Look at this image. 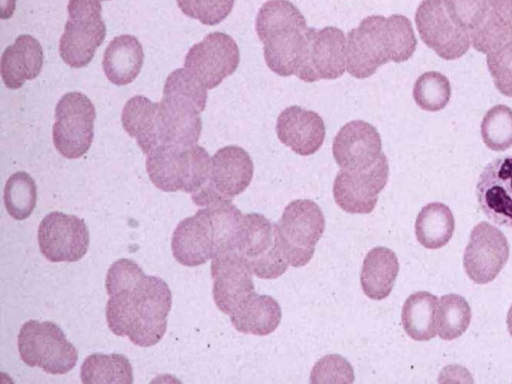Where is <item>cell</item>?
I'll return each mask as SVG.
<instances>
[{"instance_id":"52a82bcc","label":"cell","mask_w":512,"mask_h":384,"mask_svg":"<svg viewBox=\"0 0 512 384\" xmlns=\"http://www.w3.org/2000/svg\"><path fill=\"white\" fill-rule=\"evenodd\" d=\"M68 19L59 41L62 60L72 68L88 65L106 37L100 0H69Z\"/></svg>"},{"instance_id":"9c48e42d","label":"cell","mask_w":512,"mask_h":384,"mask_svg":"<svg viewBox=\"0 0 512 384\" xmlns=\"http://www.w3.org/2000/svg\"><path fill=\"white\" fill-rule=\"evenodd\" d=\"M276 225L289 265L308 264L325 229L324 214L318 204L309 199L293 200L284 208Z\"/></svg>"},{"instance_id":"8992f818","label":"cell","mask_w":512,"mask_h":384,"mask_svg":"<svg viewBox=\"0 0 512 384\" xmlns=\"http://www.w3.org/2000/svg\"><path fill=\"white\" fill-rule=\"evenodd\" d=\"M18 351L22 361L30 367H39L53 375L72 370L78 352L62 329L51 321L28 320L20 328Z\"/></svg>"},{"instance_id":"6da1fadb","label":"cell","mask_w":512,"mask_h":384,"mask_svg":"<svg viewBox=\"0 0 512 384\" xmlns=\"http://www.w3.org/2000/svg\"><path fill=\"white\" fill-rule=\"evenodd\" d=\"M105 288L109 295L106 320L112 333L140 347H151L162 339L172 306L164 280L146 275L135 261L122 258L109 267Z\"/></svg>"},{"instance_id":"e575fe53","label":"cell","mask_w":512,"mask_h":384,"mask_svg":"<svg viewBox=\"0 0 512 384\" xmlns=\"http://www.w3.org/2000/svg\"><path fill=\"white\" fill-rule=\"evenodd\" d=\"M481 136L484 144L493 151H505L512 146V109L495 105L483 117Z\"/></svg>"},{"instance_id":"83f0119b","label":"cell","mask_w":512,"mask_h":384,"mask_svg":"<svg viewBox=\"0 0 512 384\" xmlns=\"http://www.w3.org/2000/svg\"><path fill=\"white\" fill-rule=\"evenodd\" d=\"M438 299L427 291H418L405 300L402 325L406 334L416 341H428L437 333Z\"/></svg>"},{"instance_id":"4dcf8cb0","label":"cell","mask_w":512,"mask_h":384,"mask_svg":"<svg viewBox=\"0 0 512 384\" xmlns=\"http://www.w3.org/2000/svg\"><path fill=\"white\" fill-rule=\"evenodd\" d=\"M81 381L89 383H133V369L123 354L95 353L83 362L80 371Z\"/></svg>"},{"instance_id":"836d02e7","label":"cell","mask_w":512,"mask_h":384,"mask_svg":"<svg viewBox=\"0 0 512 384\" xmlns=\"http://www.w3.org/2000/svg\"><path fill=\"white\" fill-rule=\"evenodd\" d=\"M450 97V82L440 72H425L414 83V101L425 111L436 112L443 109L448 104Z\"/></svg>"},{"instance_id":"cb8c5ba5","label":"cell","mask_w":512,"mask_h":384,"mask_svg":"<svg viewBox=\"0 0 512 384\" xmlns=\"http://www.w3.org/2000/svg\"><path fill=\"white\" fill-rule=\"evenodd\" d=\"M144 61L143 47L133 35H120L109 42L103 55L102 68L107 79L118 86L133 82Z\"/></svg>"},{"instance_id":"277c9868","label":"cell","mask_w":512,"mask_h":384,"mask_svg":"<svg viewBox=\"0 0 512 384\" xmlns=\"http://www.w3.org/2000/svg\"><path fill=\"white\" fill-rule=\"evenodd\" d=\"M255 30L268 68L280 76H296L309 32L300 10L288 0H268L257 13Z\"/></svg>"},{"instance_id":"5bb4252c","label":"cell","mask_w":512,"mask_h":384,"mask_svg":"<svg viewBox=\"0 0 512 384\" xmlns=\"http://www.w3.org/2000/svg\"><path fill=\"white\" fill-rule=\"evenodd\" d=\"M89 230L75 215L54 211L47 214L38 226V245L50 262H76L89 247Z\"/></svg>"},{"instance_id":"d4e9b609","label":"cell","mask_w":512,"mask_h":384,"mask_svg":"<svg viewBox=\"0 0 512 384\" xmlns=\"http://www.w3.org/2000/svg\"><path fill=\"white\" fill-rule=\"evenodd\" d=\"M281 316L280 305L272 296L253 292L230 314V320L241 333L266 336L276 330Z\"/></svg>"},{"instance_id":"f35d334b","label":"cell","mask_w":512,"mask_h":384,"mask_svg":"<svg viewBox=\"0 0 512 384\" xmlns=\"http://www.w3.org/2000/svg\"><path fill=\"white\" fill-rule=\"evenodd\" d=\"M311 383L354 381L353 368L345 358L339 355H327L321 358L311 372Z\"/></svg>"},{"instance_id":"603a6c76","label":"cell","mask_w":512,"mask_h":384,"mask_svg":"<svg viewBox=\"0 0 512 384\" xmlns=\"http://www.w3.org/2000/svg\"><path fill=\"white\" fill-rule=\"evenodd\" d=\"M43 59L39 41L29 34L19 35L1 56V77L5 86L16 90L26 80L36 78L42 70Z\"/></svg>"},{"instance_id":"5b68a950","label":"cell","mask_w":512,"mask_h":384,"mask_svg":"<svg viewBox=\"0 0 512 384\" xmlns=\"http://www.w3.org/2000/svg\"><path fill=\"white\" fill-rule=\"evenodd\" d=\"M211 159L197 144L188 148L159 145L146 154V170L151 182L164 192L195 194L209 183Z\"/></svg>"},{"instance_id":"ba28073f","label":"cell","mask_w":512,"mask_h":384,"mask_svg":"<svg viewBox=\"0 0 512 384\" xmlns=\"http://www.w3.org/2000/svg\"><path fill=\"white\" fill-rule=\"evenodd\" d=\"M235 252L260 279H275L288 268L277 225L259 213L245 214Z\"/></svg>"},{"instance_id":"4316f807","label":"cell","mask_w":512,"mask_h":384,"mask_svg":"<svg viewBox=\"0 0 512 384\" xmlns=\"http://www.w3.org/2000/svg\"><path fill=\"white\" fill-rule=\"evenodd\" d=\"M473 47L489 53L512 41V0H487L482 23L470 32Z\"/></svg>"},{"instance_id":"484cf974","label":"cell","mask_w":512,"mask_h":384,"mask_svg":"<svg viewBox=\"0 0 512 384\" xmlns=\"http://www.w3.org/2000/svg\"><path fill=\"white\" fill-rule=\"evenodd\" d=\"M399 272L396 254L389 248L377 246L365 256L360 274L364 294L373 300L388 297Z\"/></svg>"},{"instance_id":"d6986e66","label":"cell","mask_w":512,"mask_h":384,"mask_svg":"<svg viewBox=\"0 0 512 384\" xmlns=\"http://www.w3.org/2000/svg\"><path fill=\"white\" fill-rule=\"evenodd\" d=\"M332 154L341 169L362 171L373 166L383 154L377 129L363 120L346 123L336 134Z\"/></svg>"},{"instance_id":"7402d4cb","label":"cell","mask_w":512,"mask_h":384,"mask_svg":"<svg viewBox=\"0 0 512 384\" xmlns=\"http://www.w3.org/2000/svg\"><path fill=\"white\" fill-rule=\"evenodd\" d=\"M276 133L279 140L293 152L308 156L320 149L326 130L318 113L293 105L279 114Z\"/></svg>"},{"instance_id":"ac0fdd59","label":"cell","mask_w":512,"mask_h":384,"mask_svg":"<svg viewBox=\"0 0 512 384\" xmlns=\"http://www.w3.org/2000/svg\"><path fill=\"white\" fill-rule=\"evenodd\" d=\"M481 211L493 223L512 227V156H501L485 166L477 185Z\"/></svg>"},{"instance_id":"f546056e","label":"cell","mask_w":512,"mask_h":384,"mask_svg":"<svg viewBox=\"0 0 512 384\" xmlns=\"http://www.w3.org/2000/svg\"><path fill=\"white\" fill-rule=\"evenodd\" d=\"M455 228L450 208L440 202L425 205L415 221V235L418 242L427 249H439L451 239Z\"/></svg>"},{"instance_id":"d6a6232c","label":"cell","mask_w":512,"mask_h":384,"mask_svg":"<svg viewBox=\"0 0 512 384\" xmlns=\"http://www.w3.org/2000/svg\"><path fill=\"white\" fill-rule=\"evenodd\" d=\"M471 321V309L466 299L458 294H447L437 305V330L440 338L453 340L460 337Z\"/></svg>"},{"instance_id":"8d00e7d4","label":"cell","mask_w":512,"mask_h":384,"mask_svg":"<svg viewBox=\"0 0 512 384\" xmlns=\"http://www.w3.org/2000/svg\"><path fill=\"white\" fill-rule=\"evenodd\" d=\"M486 61L497 90L512 97V41L489 52Z\"/></svg>"},{"instance_id":"8fae6325","label":"cell","mask_w":512,"mask_h":384,"mask_svg":"<svg viewBox=\"0 0 512 384\" xmlns=\"http://www.w3.org/2000/svg\"><path fill=\"white\" fill-rule=\"evenodd\" d=\"M253 173V161L246 150L235 145L222 147L211 159L208 185L191 194V199L200 207L224 200L232 201L249 186Z\"/></svg>"},{"instance_id":"ab89813d","label":"cell","mask_w":512,"mask_h":384,"mask_svg":"<svg viewBox=\"0 0 512 384\" xmlns=\"http://www.w3.org/2000/svg\"><path fill=\"white\" fill-rule=\"evenodd\" d=\"M507 328L510 336L512 337V305L510 306L507 313Z\"/></svg>"},{"instance_id":"1f68e13d","label":"cell","mask_w":512,"mask_h":384,"mask_svg":"<svg viewBox=\"0 0 512 384\" xmlns=\"http://www.w3.org/2000/svg\"><path fill=\"white\" fill-rule=\"evenodd\" d=\"M5 208L16 220L28 218L37 202V186L34 179L24 171L12 174L4 187Z\"/></svg>"},{"instance_id":"2e32d148","label":"cell","mask_w":512,"mask_h":384,"mask_svg":"<svg viewBox=\"0 0 512 384\" xmlns=\"http://www.w3.org/2000/svg\"><path fill=\"white\" fill-rule=\"evenodd\" d=\"M388 175L389 165L384 153L366 170L341 169L333 183L336 204L348 213H371L377 204L379 193L387 184Z\"/></svg>"},{"instance_id":"f1b7e54d","label":"cell","mask_w":512,"mask_h":384,"mask_svg":"<svg viewBox=\"0 0 512 384\" xmlns=\"http://www.w3.org/2000/svg\"><path fill=\"white\" fill-rule=\"evenodd\" d=\"M157 102L137 95L130 98L124 105L121 123L127 134L136 139L144 154L157 146L155 131V114Z\"/></svg>"},{"instance_id":"ffe728a7","label":"cell","mask_w":512,"mask_h":384,"mask_svg":"<svg viewBox=\"0 0 512 384\" xmlns=\"http://www.w3.org/2000/svg\"><path fill=\"white\" fill-rule=\"evenodd\" d=\"M252 272L234 251L212 258L213 299L220 311L230 315L254 292Z\"/></svg>"},{"instance_id":"7a4b0ae2","label":"cell","mask_w":512,"mask_h":384,"mask_svg":"<svg viewBox=\"0 0 512 384\" xmlns=\"http://www.w3.org/2000/svg\"><path fill=\"white\" fill-rule=\"evenodd\" d=\"M416 46L412 23L406 16H367L347 34L346 69L357 79L368 78L389 61L408 60Z\"/></svg>"},{"instance_id":"4fadbf2b","label":"cell","mask_w":512,"mask_h":384,"mask_svg":"<svg viewBox=\"0 0 512 384\" xmlns=\"http://www.w3.org/2000/svg\"><path fill=\"white\" fill-rule=\"evenodd\" d=\"M415 23L421 40L443 59H458L469 50V32L452 20L443 0H422Z\"/></svg>"},{"instance_id":"9a60e30c","label":"cell","mask_w":512,"mask_h":384,"mask_svg":"<svg viewBox=\"0 0 512 384\" xmlns=\"http://www.w3.org/2000/svg\"><path fill=\"white\" fill-rule=\"evenodd\" d=\"M346 70V38L333 26L322 29L309 27L308 41L296 76L304 82L334 80Z\"/></svg>"},{"instance_id":"7c38bea8","label":"cell","mask_w":512,"mask_h":384,"mask_svg":"<svg viewBox=\"0 0 512 384\" xmlns=\"http://www.w3.org/2000/svg\"><path fill=\"white\" fill-rule=\"evenodd\" d=\"M239 62L235 40L226 33L212 32L189 49L184 67L206 89H213L236 71Z\"/></svg>"},{"instance_id":"3957f363","label":"cell","mask_w":512,"mask_h":384,"mask_svg":"<svg viewBox=\"0 0 512 384\" xmlns=\"http://www.w3.org/2000/svg\"><path fill=\"white\" fill-rule=\"evenodd\" d=\"M206 90L185 68H178L168 75L155 114L157 146L188 148L197 144L202 129L200 113L207 100Z\"/></svg>"},{"instance_id":"44dd1931","label":"cell","mask_w":512,"mask_h":384,"mask_svg":"<svg viewBox=\"0 0 512 384\" xmlns=\"http://www.w3.org/2000/svg\"><path fill=\"white\" fill-rule=\"evenodd\" d=\"M171 250L176 261L188 267L202 265L216 256L215 230L208 207L177 224Z\"/></svg>"},{"instance_id":"74e56055","label":"cell","mask_w":512,"mask_h":384,"mask_svg":"<svg viewBox=\"0 0 512 384\" xmlns=\"http://www.w3.org/2000/svg\"><path fill=\"white\" fill-rule=\"evenodd\" d=\"M452 20L467 32H472L483 21L487 0H443Z\"/></svg>"},{"instance_id":"e0dca14e","label":"cell","mask_w":512,"mask_h":384,"mask_svg":"<svg viewBox=\"0 0 512 384\" xmlns=\"http://www.w3.org/2000/svg\"><path fill=\"white\" fill-rule=\"evenodd\" d=\"M509 252L508 240L501 230L485 221L478 223L464 251L467 276L477 284L493 281L506 264Z\"/></svg>"},{"instance_id":"60d3db41","label":"cell","mask_w":512,"mask_h":384,"mask_svg":"<svg viewBox=\"0 0 512 384\" xmlns=\"http://www.w3.org/2000/svg\"><path fill=\"white\" fill-rule=\"evenodd\" d=\"M100 1H108V0H100Z\"/></svg>"},{"instance_id":"30bf717a","label":"cell","mask_w":512,"mask_h":384,"mask_svg":"<svg viewBox=\"0 0 512 384\" xmlns=\"http://www.w3.org/2000/svg\"><path fill=\"white\" fill-rule=\"evenodd\" d=\"M95 118V107L86 95L64 94L55 107L52 136L56 150L67 159L86 154L93 141Z\"/></svg>"},{"instance_id":"d590c367","label":"cell","mask_w":512,"mask_h":384,"mask_svg":"<svg viewBox=\"0 0 512 384\" xmlns=\"http://www.w3.org/2000/svg\"><path fill=\"white\" fill-rule=\"evenodd\" d=\"M186 16L197 19L204 25L222 22L232 11L235 0H176Z\"/></svg>"}]
</instances>
